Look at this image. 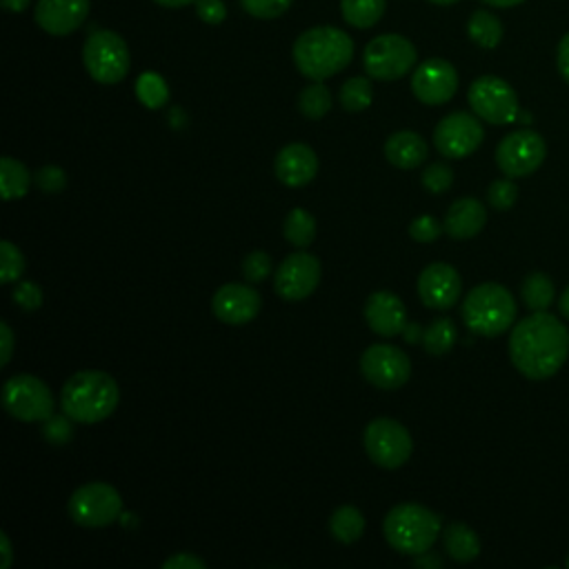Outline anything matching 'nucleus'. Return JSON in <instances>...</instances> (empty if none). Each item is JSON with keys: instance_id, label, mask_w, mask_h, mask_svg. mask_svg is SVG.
Returning a JSON list of instances; mask_svg holds the SVG:
<instances>
[{"instance_id": "c9c22d12", "label": "nucleus", "mask_w": 569, "mask_h": 569, "mask_svg": "<svg viewBox=\"0 0 569 569\" xmlns=\"http://www.w3.org/2000/svg\"><path fill=\"white\" fill-rule=\"evenodd\" d=\"M487 201L498 212L512 210L516 206V201H518V185L509 176L494 180L489 185V189H487Z\"/></svg>"}, {"instance_id": "423d86ee", "label": "nucleus", "mask_w": 569, "mask_h": 569, "mask_svg": "<svg viewBox=\"0 0 569 569\" xmlns=\"http://www.w3.org/2000/svg\"><path fill=\"white\" fill-rule=\"evenodd\" d=\"M83 63L96 83L116 85L129 72V48L116 32L96 30L85 41Z\"/></svg>"}, {"instance_id": "aec40b11", "label": "nucleus", "mask_w": 569, "mask_h": 569, "mask_svg": "<svg viewBox=\"0 0 569 569\" xmlns=\"http://www.w3.org/2000/svg\"><path fill=\"white\" fill-rule=\"evenodd\" d=\"M365 320L378 336H399L408 327V312L397 294L373 292L365 305Z\"/></svg>"}, {"instance_id": "4468645a", "label": "nucleus", "mask_w": 569, "mask_h": 569, "mask_svg": "<svg viewBox=\"0 0 569 569\" xmlns=\"http://www.w3.org/2000/svg\"><path fill=\"white\" fill-rule=\"evenodd\" d=\"M485 138L481 120L467 112H454L445 116L434 129V145L445 158H467L472 156Z\"/></svg>"}, {"instance_id": "6e6d98bb", "label": "nucleus", "mask_w": 569, "mask_h": 569, "mask_svg": "<svg viewBox=\"0 0 569 569\" xmlns=\"http://www.w3.org/2000/svg\"><path fill=\"white\" fill-rule=\"evenodd\" d=\"M430 3H434V6H454V3H459V0H430Z\"/></svg>"}, {"instance_id": "8fccbe9b", "label": "nucleus", "mask_w": 569, "mask_h": 569, "mask_svg": "<svg viewBox=\"0 0 569 569\" xmlns=\"http://www.w3.org/2000/svg\"><path fill=\"white\" fill-rule=\"evenodd\" d=\"M0 3H3V8L12 14H23L25 10H30L32 0H0Z\"/></svg>"}, {"instance_id": "f3484780", "label": "nucleus", "mask_w": 569, "mask_h": 569, "mask_svg": "<svg viewBox=\"0 0 569 569\" xmlns=\"http://www.w3.org/2000/svg\"><path fill=\"white\" fill-rule=\"evenodd\" d=\"M89 0H39L36 25L52 36H70L89 17Z\"/></svg>"}, {"instance_id": "7c9ffc66", "label": "nucleus", "mask_w": 569, "mask_h": 569, "mask_svg": "<svg viewBox=\"0 0 569 569\" xmlns=\"http://www.w3.org/2000/svg\"><path fill=\"white\" fill-rule=\"evenodd\" d=\"M459 338L456 325L450 318H436L423 334V347L432 356H445Z\"/></svg>"}, {"instance_id": "20e7f679", "label": "nucleus", "mask_w": 569, "mask_h": 569, "mask_svg": "<svg viewBox=\"0 0 569 569\" xmlns=\"http://www.w3.org/2000/svg\"><path fill=\"white\" fill-rule=\"evenodd\" d=\"M516 301L500 283H481L463 301V320L476 336L494 338L516 323Z\"/></svg>"}, {"instance_id": "a18cd8bd", "label": "nucleus", "mask_w": 569, "mask_h": 569, "mask_svg": "<svg viewBox=\"0 0 569 569\" xmlns=\"http://www.w3.org/2000/svg\"><path fill=\"white\" fill-rule=\"evenodd\" d=\"M162 567H165V569H206L208 565H206V560H201L199 556L189 554V551H182V554H176V556L167 558V560L162 562Z\"/></svg>"}, {"instance_id": "4c0bfd02", "label": "nucleus", "mask_w": 569, "mask_h": 569, "mask_svg": "<svg viewBox=\"0 0 569 569\" xmlns=\"http://www.w3.org/2000/svg\"><path fill=\"white\" fill-rule=\"evenodd\" d=\"M454 185V171L445 162H432L423 171V187L432 194H443Z\"/></svg>"}, {"instance_id": "a878e982", "label": "nucleus", "mask_w": 569, "mask_h": 569, "mask_svg": "<svg viewBox=\"0 0 569 569\" xmlns=\"http://www.w3.org/2000/svg\"><path fill=\"white\" fill-rule=\"evenodd\" d=\"M386 0H340L343 19L356 30H369L383 19Z\"/></svg>"}, {"instance_id": "cd10ccee", "label": "nucleus", "mask_w": 569, "mask_h": 569, "mask_svg": "<svg viewBox=\"0 0 569 569\" xmlns=\"http://www.w3.org/2000/svg\"><path fill=\"white\" fill-rule=\"evenodd\" d=\"M467 36L472 39V43H476L483 50H494L500 45L503 41V23L498 21V17H494L487 10H478L472 14L470 23H467Z\"/></svg>"}, {"instance_id": "a211bd4d", "label": "nucleus", "mask_w": 569, "mask_h": 569, "mask_svg": "<svg viewBox=\"0 0 569 569\" xmlns=\"http://www.w3.org/2000/svg\"><path fill=\"white\" fill-rule=\"evenodd\" d=\"M463 292L461 274L447 263H432L419 276V296L432 309H450Z\"/></svg>"}, {"instance_id": "864d4df0", "label": "nucleus", "mask_w": 569, "mask_h": 569, "mask_svg": "<svg viewBox=\"0 0 569 569\" xmlns=\"http://www.w3.org/2000/svg\"><path fill=\"white\" fill-rule=\"evenodd\" d=\"M485 6L489 8H498V10H507V8H516L520 3H525V0H483Z\"/></svg>"}, {"instance_id": "9d476101", "label": "nucleus", "mask_w": 569, "mask_h": 569, "mask_svg": "<svg viewBox=\"0 0 569 569\" xmlns=\"http://www.w3.org/2000/svg\"><path fill=\"white\" fill-rule=\"evenodd\" d=\"M67 509L81 527H107L123 514V498L107 483H87L72 494Z\"/></svg>"}, {"instance_id": "b1692460", "label": "nucleus", "mask_w": 569, "mask_h": 569, "mask_svg": "<svg viewBox=\"0 0 569 569\" xmlns=\"http://www.w3.org/2000/svg\"><path fill=\"white\" fill-rule=\"evenodd\" d=\"M30 187H32V173L21 160L12 156H6L0 160V189H3V201L25 199Z\"/></svg>"}, {"instance_id": "6e6552de", "label": "nucleus", "mask_w": 569, "mask_h": 569, "mask_svg": "<svg viewBox=\"0 0 569 569\" xmlns=\"http://www.w3.org/2000/svg\"><path fill=\"white\" fill-rule=\"evenodd\" d=\"M3 405L8 414L23 423H39L54 417L52 390L32 373H17L3 388Z\"/></svg>"}, {"instance_id": "a19ab883", "label": "nucleus", "mask_w": 569, "mask_h": 569, "mask_svg": "<svg viewBox=\"0 0 569 569\" xmlns=\"http://www.w3.org/2000/svg\"><path fill=\"white\" fill-rule=\"evenodd\" d=\"M443 225L434 219V217H419L412 225H410V236L417 243H434L441 234H443Z\"/></svg>"}, {"instance_id": "0eeeda50", "label": "nucleus", "mask_w": 569, "mask_h": 569, "mask_svg": "<svg viewBox=\"0 0 569 569\" xmlns=\"http://www.w3.org/2000/svg\"><path fill=\"white\" fill-rule=\"evenodd\" d=\"M417 48L401 34H383L367 43L365 72L376 81H399L417 65Z\"/></svg>"}, {"instance_id": "5701e85b", "label": "nucleus", "mask_w": 569, "mask_h": 569, "mask_svg": "<svg viewBox=\"0 0 569 569\" xmlns=\"http://www.w3.org/2000/svg\"><path fill=\"white\" fill-rule=\"evenodd\" d=\"M428 140L417 131H397L386 143L388 160L399 169H417L428 160Z\"/></svg>"}, {"instance_id": "c03bdc74", "label": "nucleus", "mask_w": 569, "mask_h": 569, "mask_svg": "<svg viewBox=\"0 0 569 569\" xmlns=\"http://www.w3.org/2000/svg\"><path fill=\"white\" fill-rule=\"evenodd\" d=\"M197 14L208 25H221L228 19V8L223 0H197Z\"/></svg>"}, {"instance_id": "58836bf2", "label": "nucleus", "mask_w": 569, "mask_h": 569, "mask_svg": "<svg viewBox=\"0 0 569 569\" xmlns=\"http://www.w3.org/2000/svg\"><path fill=\"white\" fill-rule=\"evenodd\" d=\"M270 272H272V259L265 252H252L243 261V276L252 285L263 283L270 276Z\"/></svg>"}, {"instance_id": "f257e3e1", "label": "nucleus", "mask_w": 569, "mask_h": 569, "mask_svg": "<svg viewBox=\"0 0 569 569\" xmlns=\"http://www.w3.org/2000/svg\"><path fill=\"white\" fill-rule=\"evenodd\" d=\"M569 356V329L549 312L518 320L509 336L512 365L529 381H547Z\"/></svg>"}, {"instance_id": "3c124183", "label": "nucleus", "mask_w": 569, "mask_h": 569, "mask_svg": "<svg viewBox=\"0 0 569 569\" xmlns=\"http://www.w3.org/2000/svg\"><path fill=\"white\" fill-rule=\"evenodd\" d=\"M417 567H441V558L439 556H432V551H425V554H419L417 556Z\"/></svg>"}, {"instance_id": "393cba45", "label": "nucleus", "mask_w": 569, "mask_h": 569, "mask_svg": "<svg viewBox=\"0 0 569 569\" xmlns=\"http://www.w3.org/2000/svg\"><path fill=\"white\" fill-rule=\"evenodd\" d=\"M443 538H445L447 554L456 562H470V560L478 558V554H481V540H478L476 531L472 527H467L465 523H452L445 529Z\"/></svg>"}, {"instance_id": "473e14b6", "label": "nucleus", "mask_w": 569, "mask_h": 569, "mask_svg": "<svg viewBox=\"0 0 569 569\" xmlns=\"http://www.w3.org/2000/svg\"><path fill=\"white\" fill-rule=\"evenodd\" d=\"M373 101V89L369 78L354 76L343 83L340 87V105L347 112H365Z\"/></svg>"}, {"instance_id": "72a5a7b5", "label": "nucleus", "mask_w": 569, "mask_h": 569, "mask_svg": "<svg viewBox=\"0 0 569 569\" xmlns=\"http://www.w3.org/2000/svg\"><path fill=\"white\" fill-rule=\"evenodd\" d=\"M136 94H138V101L149 107V109H158L167 103L169 98V89H167V83L162 81V76L154 74V72H145L138 83H136Z\"/></svg>"}, {"instance_id": "2f4dec72", "label": "nucleus", "mask_w": 569, "mask_h": 569, "mask_svg": "<svg viewBox=\"0 0 569 569\" xmlns=\"http://www.w3.org/2000/svg\"><path fill=\"white\" fill-rule=\"evenodd\" d=\"M298 107L301 112L312 118V120H320L329 114L331 109V92L320 83V81H314L309 87H305L301 92V101H298Z\"/></svg>"}, {"instance_id": "412c9836", "label": "nucleus", "mask_w": 569, "mask_h": 569, "mask_svg": "<svg viewBox=\"0 0 569 569\" xmlns=\"http://www.w3.org/2000/svg\"><path fill=\"white\" fill-rule=\"evenodd\" d=\"M276 178L287 187H305L318 173V156L305 143H292L283 147L274 160Z\"/></svg>"}, {"instance_id": "49530a36", "label": "nucleus", "mask_w": 569, "mask_h": 569, "mask_svg": "<svg viewBox=\"0 0 569 569\" xmlns=\"http://www.w3.org/2000/svg\"><path fill=\"white\" fill-rule=\"evenodd\" d=\"M0 345H3V351H0V367H6L12 360L14 351V331L6 320L0 323Z\"/></svg>"}, {"instance_id": "7ed1b4c3", "label": "nucleus", "mask_w": 569, "mask_h": 569, "mask_svg": "<svg viewBox=\"0 0 569 569\" xmlns=\"http://www.w3.org/2000/svg\"><path fill=\"white\" fill-rule=\"evenodd\" d=\"M354 59V41L347 32L323 25L303 32L294 43V63L309 81H325L343 72Z\"/></svg>"}, {"instance_id": "ea45409f", "label": "nucleus", "mask_w": 569, "mask_h": 569, "mask_svg": "<svg viewBox=\"0 0 569 569\" xmlns=\"http://www.w3.org/2000/svg\"><path fill=\"white\" fill-rule=\"evenodd\" d=\"M36 185L48 194H59L67 185V173L61 167L48 165L41 171H36Z\"/></svg>"}, {"instance_id": "9b49d317", "label": "nucleus", "mask_w": 569, "mask_h": 569, "mask_svg": "<svg viewBox=\"0 0 569 569\" xmlns=\"http://www.w3.org/2000/svg\"><path fill=\"white\" fill-rule=\"evenodd\" d=\"M467 101L474 114L489 125H509L520 112L514 87L498 76L476 78L467 92Z\"/></svg>"}, {"instance_id": "e433bc0d", "label": "nucleus", "mask_w": 569, "mask_h": 569, "mask_svg": "<svg viewBox=\"0 0 569 569\" xmlns=\"http://www.w3.org/2000/svg\"><path fill=\"white\" fill-rule=\"evenodd\" d=\"M241 3L250 17L261 21H272L283 17L292 8L294 0H241Z\"/></svg>"}, {"instance_id": "f704fd0d", "label": "nucleus", "mask_w": 569, "mask_h": 569, "mask_svg": "<svg viewBox=\"0 0 569 569\" xmlns=\"http://www.w3.org/2000/svg\"><path fill=\"white\" fill-rule=\"evenodd\" d=\"M23 272H25V256L21 254V250L10 241L0 243V281L10 285L19 281Z\"/></svg>"}, {"instance_id": "2eb2a0df", "label": "nucleus", "mask_w": 569, "mask_h": 569, "mask_svg": "<svg viewBox=\"0 0 569 569\" xmlns=\"http://www.w3.org/2000/svg\"><path fill=\"white\" fill-rule=\"evenodd\" d=\"M320 261L307 252L289 254L276 270L274 289L281 298L296 303L312 296L320 283Z\"/></svg>"}, {"instance_id": "f03ea898", "label": "nucleus", "mask_w": 569, "mask_h": 569, "mask_svg": "<svg viewBox=\"0 0 569 569\" xmlns=\"http://www.w3.org/2000/svg\"><path fill=\"white\" fill-rule=\"evenodd\" d=\"M120 401L118 383L107 371L85 369L74 373L61 392V408L74 423H101L109 419Z\"/></svg>"}, {"instance_id": "4d7b16f0", "label": "nucleus", "mask_w": 569, "mask_h": 569, "mask_svg": "<svg viewBox=\"0 0 569 569\" xmlns=\"http://www.w3.org/2000/svg\"><path fill=\"white\" fill-rule=\"evenodd\" d=\"M565 565H567V567H569V556H567V562H565Z\"/></svg>"}, {"instance_id": "39448f33", "label": "nucleus", "mask_w": 569, "mask_h": 569, "mask_svg": "<svg viewBox=\"0 0 569 569\" xmlns=\"http://www.w3.org/2000/svg\"><path fill=\"white\" fill-rule=\"evenodd\" d=\"M441 518L417 503H403L397 505L383 523V531L388 542L408 556L425 554L434 547V542L441 536Z\"/></svg>"}, {"instance_id": "6ab92c4d", "label": "nucleus", "mask_w": 569, "mask_h": 569, "mask_svg": "<svg viewBox=\"0 0 569 569\" xmlns=\"http://www.w3.org/2000/svg\"><path fill=\"white\" fill-rule=\"evenodd\" d=\"M261 303V294L254 287L228 283L214 294L212 309L214 316L225 325H247L259 316Z\"/></svg>"}, {"instance_id": "4be33fe9", "label": "nucleus", "mask_w": 569, "mask_h": 569, "mask_svg": "<svg viewBox=\"0 0 569 569\" xmlns=\"http://www.w3.org/2000/svg\"><path fill=\"white\" fill-rule=\"evenodd\" d=\"M487 223V210L478 199H459L450 206L445 214V234L456 241L474 239L483 232Z\"/></svg>"}, {"instance_id": "79ce46f5", "label": "nucleus", "mask_w": 569, "mask_h": 569, "mask_svg": "<svg viewBox=\"0 0 569 569\" xmlns=\"http://www.w3.org/2000/svg\"><path fill=\"white\" fill-rule=\"evenodd\" d=\"M43 434H45V439H48L52 445H65V443L74 436L70 417H67V414H65V417H50V419L45 421Z\"/></svg>"}, {"instance_id": "1a4fd4ad", "label": "nucleus", "mask_w": 569, "mask_h": 569, "mask_svg": "<svg viewBox=\"0 0 569 569\" xmlns=\"http://www.w3.org/2000/svg\"><path fill=\"white\" fill-rule=\"evenodd\" d=\"M365 450L378 467L399 470L410 461L414 441L399 421L376 419L365 428Z\"/></svg>"}, {"instance_id": "37998d69", "label": "nucleus", "mask_w": 569, "mask_h": 569, "mask_svg": "<svg viewBox=\"0 0 569 569\" xmlns=\"http://www.w3.org/2000/svg\"><path fill=\"white\" fill-rule=\"evenodd\" d=\"M14 301L19 307H23L25 312H34L43 305V292L36 283L32 281H25V283H19L17 289H14Z\"/></svg>"}, {"instance_id": "f8f14e48", "label": "nucleus", "mask_w": 569, "mask_h": 569, "mask_svg": "<svg viewBox=\"0 0 569 569\" xmlns=\"http://www.w3.org/2000/svg\"><path fill=\"white\" fill-rule=\"evenodd\" d=\"M545 138L534 129H516L496 147V165L509 178L531 176L545 160Z\"/></svg>"}, {"instance_id": "c85d7f7f", "label": "nucleus", "mask_w": 569, "mask_h": 569, "mask_svg": "<svg viewBox=\"0 0 569 569\" xmlns=\"http://www.w3.org/2000/svg\"><path fill=\"white\" fill-rule=\"evenodd\" d=\"M329 529L331 536L345 545L356 542L362 531H365V516L360 514V509L351 507V505H343L338 507L331 518H329Z\"/></svg>"}, {"instance_id": "ddd939ff", "label": "nucleus", "mask_w": 569, "mask_h": 569, "mask_svg": "<svg viewBox=\"0 0 569 569\" xmlns=\"http://www.w3.org/2000/svg\"><path fill=\"white\" fill-rule=\"evenodd\" d=\"M360 371L373 388L399 390L410 381L412 362L403 349L378 343L367 347L360 356Z\"/></svg>"}, {"instance_id": "c756f323", "label": "nucleus", "mask_w": 569, "mask_h": 569, "mask_svg": "<svg viewBox=\"0 0 569 569\" xmlns=\"http://www.w3.org/2000/svg\"><path fill=\"white\" fill-rule=\"evenodd\" d=\"M283 234L285 239L294 245V247H309L316 239V219L303 210V208H296L287 214L285 219V225H283Z\"/></svg>"}, {"instance_id": "dca6fc26", "label": "nucleus", "mask_w": 569, "mask_h": 569, "mask_svg": "<svg viewBox=\"0 0 569 569\" xmlns=\"http://www.w3.org/2000/svg\"><path fill=\"white\" fill-rule=\"evenodd\" d=\"M459 89V74L452 63L443 59H430L417 67L412 76V92L423 105H445Z\"/></svg>"}, {"instance_id": "de8ad7c7", "label": "nucleus", "mask_w": 569, "mask_h": 569, "mask_svg": "<svg viewBox=\"0 0 569 569\" xmlns=\"http://www.w3.org/2000/svg\"><path fill=\"white\" fill-rule=\"evenodd\" d=\"M556 63H558V72L562 76V81L569 85V34H565L558 43V54H556Z\"/></svg>"}, {"instance_id": "5fc2aeb1", "label": "nucleus", "mask_w": 569, "mask_h": 569, "mask_svg": "<svg viewBox=\"0 0 569 569\" xmlns=\"http://www.w3.org/2000/svg\"><path fill=\"white\" fill-rule=\"evenodd\" d=\"M558 309L562 314V318L569 320V285L565 287V292L560 294V301H558Z\"/></svg>"}, {"instance_id": "bb28decb", "label": "nucleus", "mask_w": 569, "mask_h": 569, "mask_svg": "<svg viewBox=\"0 0 569 569\" xmlns=\"http://www.w3.org/2000/svg\"><path fill=\"white\" fill-rule=\"evenodd\" d=\"M520 296L531 312H547L556 301L554 281L542 272H531L520 285Z\"/></svg>"}, {"instance_id": "09e8293b", "label": "nucleus", "mask_w": 569, "mask_h": 569, "mask_svg": "<svg viewBox=\"0 0 569 569\" xmlns=\"http://www.w3.org/2000/svg\"><path fill=\"white\" fill-rule=\"evenodd\" d=\"M0 545H3V569H10L12 560H14V554H12V542H10V536L8 531H0Z\"/></svg>"}, {"instance_id": "603ef678", "label": "nucleus", "mask_w": 569, "mask_h": 569, "mask_svg": "<svg viewBox=\"0 0 569 569\" xmlns=\"http://www.w3.org/2000/svg\"><path fill=\"white\" fill-rule=\"evenodd\" d=\"M156 6L167 8V10H178V8H187V6H194L197 0H154Z\"/></svg>"}]
</instances>
